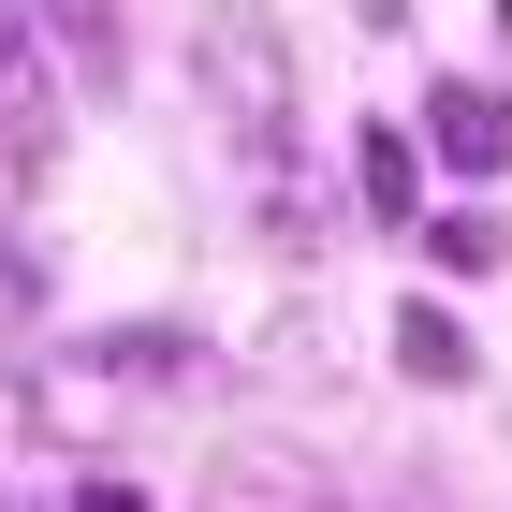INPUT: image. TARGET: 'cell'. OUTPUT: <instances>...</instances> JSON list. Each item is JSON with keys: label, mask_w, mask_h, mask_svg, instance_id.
Returning <instances> with one entry per match:
<instances>
[{"label": "cell", "mask_w": 512, "mask_h": 512, "mask_svg": "<svg viewBox=\"0 0 512 512\" xmlns=\"http://www.w3.org/2000/svg\"><path fill=\"white\" fill-rule=\"evenodd\" d=\"M191 59H205V118H220V147H235L249 176H293V103H308V88H293L278 15H264V0H220Z\"/></svg>", "instance_id": "cell-1"}, {"label": "cell", "mask_w": 512, "mask_h": 512, "mask_svg": "<svg viewBox=\"0 0 512 512\" xmlns=\"http://www.w3.org/2000/svg\"><path fill=\"white\" fill-rule=\"evenodd\" d=\"M59 103H74V88H59L44 30H30V15H0V205L44 176V147H59Z\"/></svg>", "instance_id": "cell-2"}, {"label": "cell", "mask_w": 512, "mask_h": 512, "mask_svg": "<svg viewBox=\"0 0 512 512\" xmlns=\"http://www.w3.org/2000/svg\"><path fill=\"white\" fill-rule=\"evenodd\" d=\"M205 512H337V483H322V454H220Z\"/></svg>", "instance_id": "cell-3"}, {"label": "cell", "mask_w": 512, "mask_h": 512, "mask_svg": "<svg viewBox=\"0 0 512 512\" xmlns=\"http://www.w3.org/2000/svg\"><path fill=\"white\" fill-rule=\"evenodd\" d=\"M0 322H44V249L15 235V205H0Z\"/></svg>", "instance_id": "cell-9"}, {"label": "cell", "mask_w": 512, "mask_h": 512, "mask_svg": "<svg viewBox=\"0 0 512 512\" xmlns=\"http://www.w3.org/2000/svg\"><path fill=\"white\" fill-rule=\"evenodd\" d=\"M395 366H410V381H439V395H454V381H469V322L439 308V293H410V308H395Z\"/></svg>", "instance_id": "cell-7"}, {"label": "cell", "mask_w": 512, "mask_h": 512, "mask_svg": "<svg viewBox=\"0 0 512 512\" xmlns=\"http://www.w3.org/2000/svg\"><path fill=\"white\" fill-rule=\"evenodd\" d=\"M30 30H44V59H59V88H118V0H30Z\"/></svg>", "instance_id": "cell-4"}, {"label": "cell", "mask_w": 512, "mask_h": 512, "mask_svg": "<svg viewBox=\"0 0 512 512\" xmlns=\"http://www.w3.org/2000/svg\"><path fill=\"white\" fill-rule=\"evenodd\" d=\"M74 512H147V498H132V483H74Z\"/></svg>", "instance_id": "cell-10"}, {"label": "cell", "mask_w": 512, "mask_h": 512, "mask_svg": "<svg viewBox=\"0 0 512 512\" xmlns=\"http://www.w3.org/2000/svg\"><path fill=\"white\" fill-rule=\"evenodd\" d=\"M410 235H425V249H439V264H454V278H483V264H498V249H512L498 220H483V205H454V220H439V205H425Z\"/></svg>", "instance_id": "cell-8"}, {"label": "cell", "mask_w": 512, "mask_h": 512, "mask_svg": "<svg viewBox=\"0 0 512 512\" xmlns=\"http://www.w3.org/2000/svg\"><path fill=\"white\" fill-rule=\"evenodd\" d=\"M352 191H366V220L410 235V220H425V147H410V132H352Z\"/></svg>", "instance_id": "cell-6"}, {"label": "cell", "mask_w": 512, "mask_h": 512, "mask_svg": "<svg viewBox=\"0 0 512 512\" xmlns=\"http://www.w3.org/2000/svg\"><path fill=\"white\" fill-rule=\"evenodd\" d=\"M425 132H439V161H454V176H498V161H512V88H439Z\"/></svg>", "instance_id": "cell-5"}]
</instances>
